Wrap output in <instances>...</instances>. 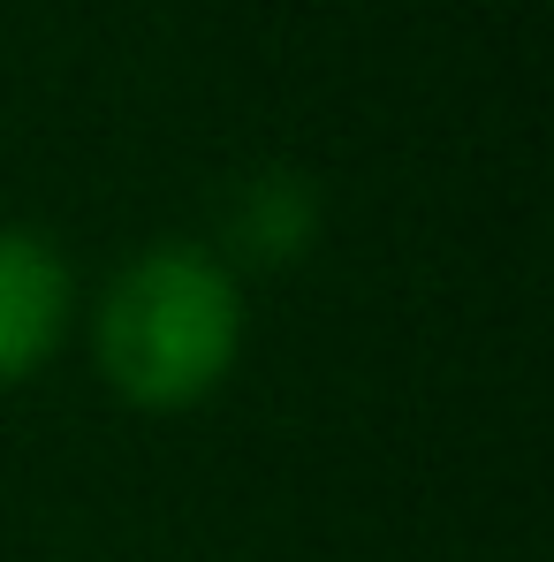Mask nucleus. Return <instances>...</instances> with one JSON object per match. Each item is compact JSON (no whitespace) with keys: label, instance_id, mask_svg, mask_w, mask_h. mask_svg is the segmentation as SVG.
<instances>
[{"label":"nucleus","instance_id":"f03ea898","mask_svg":"<svg viewBox=\"0 0 554 562\" xmlns=\"http://www.w3.org/2000/svg\"><path fill=\"white\" fill-rule=\"evenodd\" d=\"M69 319H77L69 259L31 228H0V387L46 373L54 350L69 342Z\"/></svg>","mask_w":554,"mask_h":562},{"label":"nucleus","instance_id":"f257e3e1","mask_svg":"<svg viewBox=\"0 0 554 562\" xmlns=\"http://www.w3.org/2000/svg\"><path fill=\"white\" fill-rule=\"evenodd\" d=\"M99 373L137 411H190L244 358V281L197 244H152L92 312Z\"/></svg>","mask_w":554,"mask_h":562}]
</instances>
